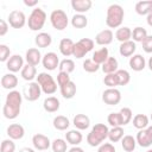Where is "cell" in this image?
<instances>
[{"instance_id": "1", "label": "cell", "mask_w": 152, "mask_h": 152, "mask_svg": "<svg viewBox=\"0 0 152 152\" xmlns=\"http://www.w3.org/2000/svg\"><path fill=\"white\" fill-rule=\"evenodd\" d=\"M124 17H125L124 8L119 4H112L107 8L106 25L110 28H118V27L121 26Z\"/></svg>"}, {"instance_id": "2", "label": "cell", "mask_w": 152, "mask_h": 152, "mask_svg": "<svg viewBox=\"0 0 152 152\" xmlns=\"http://www.w3.org/2000/svg\"><path fill=\"white\" fill-rule=\"evenodd\" d=\"M108 133H109V129H108V127L104 124H96L91 128V131L88 133V135H87V142L90 146H93V147L100 146L101 142L106 138H108Z\"/></svg>"}, {"instance_id": "3", "label": "cell", "mask_w": 152, "mask_h": 152, "mask_svg": "<svg viewBox=\"0 0 152 152\" xmlns=\"http://www.w3.org/2000/svg\"><path fill=\"white\" fill-rule=\"evenodd\" d=\"M45 21H46V13L39 8V7H36L32 10L31 14L28 15V19H27V25H28V28L32 30V31H39L44 27L45 25Z\"/></svg>"}, {"instance_id": "4", "label": "cell", "mask_w": 152, "mask_h": 152, "mask_svg": "<svg viewBox=\"0 0 152 152\" xmlns=\"http://www.w3.org/2000/svg\"><path fill=\"white\" fill-rule=\"evenodd\" d=\"M37 83L40 86L42 91L46 95H52L57 90V83L48 72H39L37 76Z\"/></svg>"}, {"instance_id": "5", "label": "cell", "mask_w": 152, "mask_h": 152, "mask_svg": "<svg viewBox=\"0 0 152 152\" xmlns=\"http://www.w3.org/2000/svg\"><path fill=\"white\" fill-rule=\"evenodd\" d=\"M50 23L53 28L58 31H63L66 28L69 24V19L66 13L63 10H53L50 14Z\"/></svg>"}, {"instance_id": "6", "label": "cell", "mask_w": 152, "mask_h": 152, "mask_svg": "<svg viewBox=\"0 0 152 152\" xmlns=\"http://www.w3.org/2000/svg\"><path fill=\"white\" fill-rule=\"evenodd\" d=\"M94 44H95V42L93 39H90V38H82V39H80L78 42L75 43L72 56L78 58V59L83 58L89 51L93 50Z\"/></svg>"}, {"instance_id": "7", "label": "cell", "mask_w": 152, "mask_h": 152, "mask_svg": "<svg viewBox=\"0 0 152 152\" xmlns=\"http://www.w3.org/2000/svg\"><path fill=\"white\" fill-rule=\"evenodd\" d=\"M102 101L109 106H116L121 101V93L116 88H107L102 93Z\"/></svg>"}, {"instance_id": "8", "label": "cell", "mask_w": 152, "mask_h": 152, "mask_svg": "<svg viewBox=\"0 0 152 152\" xmlns=\"http://www.w3.org/2000/svg\"><path fill=\"white\" fill-rule=\"evenodd\" d=\"M42 88L37 82H30L24 89V97L27 101H37L40 97Z\"/></svg>"}, {"instance_id": "9", "label": "cell", "mask_w": 152, "mask_h": 152, "mask_svg": "<svg viewBox=\"0 0 152 152\" xmlns=\"http://www.w3.org/2000/svg\"><path fill=\"white\" fill-rule=\"evenodd\" d=\"M8 24L13 28H21L26 24V17L24 12L14 10L8 14Z\"/></svg>"}, {"instance_id": "10", "label": "cell", "mask_w": 152, "mask_h": 152, "mask_svg": "<svg viewBox=\"0 0 152 152\" xmlns=\"http://www.w3.org/2000/svg\"><path fill=\"white\" fill-rule=\"evenodd\" d=\"M59 59H58V56L55 53V52H46L44 56H43V59H42V64L43 66L49 70V71H52L55 70L56 68L59 66Z\"/></svg>"}, {"instance_id": "11", "label": "cell", "mask_w": 152, "mask_h": 152, "mask_svg": "<svg viewBox=\"0 0 152 152\" xmlns=\"http://www.w3.org/2000/svg\"><path fill=\"white\" fill-rule=\"evenodd\" d=\"M32 145L38 151H46L51 146V141L46 135L42 133H37L32 137Z\"/></svg>"}, {"instance_id": "12", "label": "cell", "mask_w": 152, "mask_h": 152, "mask_svg": "<svg viewBox=\"0 0 152 152\" xmlns=\"http://www.w3.org/2000/svg\"><path fill=\"white\" fill-rule=\"evenodd\" d=\"M6 68L11 72H18L19 70L21 71L24 68V58L20 55H12L10 59L6 62Z\"/></svg>"}, {"instance_id": "13", "label": "cell", "mask_w": 152, "mask_h": 152, "mask_svg": "<svg viewBox=\"0 0 152 152\" xmlns=\"http://www.w3.org/2000/svg\"><path fill=\"white\" fill-rule=\"evenodd\" d=\"M25 59H26L27 64L33 65V66H37V65L42 62L43 57H42L40 51H39L37 48H31V49H28V50L26 51V53H25Z\"/></svg>"}, {"instance_id": "14", "label": "cell", "mask_w": 152, "mask_h": 152, "mask_svg": "<svg viewBox=\"0 0 152 152\" xmlns=\"http://www.w3.org/2000/svg\"><path fill=\"white\" fill-rule=\"evenodd\" d=\"M113 37H114V34H113L112 30L106 28V30L100 31V32L95 36V43H96L97 45L106 46V45H108V44H110V43L113 42Z\"/></svg>"}, {"instance_id": "15", "label": "cell", "mask_w": 152, "mask_h": 152, "mask_svg": "<svg viewBox=\"0 0 152 152\" xmlns=\"http://www.w3.org/2000/svg\"><path fill=\"white\" fill-rule=\"evenodd\" d=\"M7 135L12 140H20L25 135V129L20 124H12L7 127Z\"/></svg>"}, {"instance_id": "16", "label": "cell", "mask_w": 152, "mask_h": 152, "mask_svg": "<svg viewBox=\"0 0 152 152\" xmlns=\"http://www.w3.org/2000/svg\"><path fill=\"white\" fill-rule=\"evenodd\" d=\"M129 68L133 70V71H141L145 69L146 66V61L144 58V56L139 55V53H135L133 55L132 57H129Z\"/></svg>"}, {"instance_id": "17", "label": "cell", "mask_w": 152, "mask_h": 152, "mask_svg": "<svg viewBox=\"0 0 152 152\" xmlns=\"http://www.w3.org/2000/svg\"><path fill=\"white\" fill-rule=\"evenodd\" d=\"M93 6L91 0H71V7L78 14H83L88 12Z\"/></svg>"}, {"instance_id": "18", "label": "cell", "mask_w": 152, "mask_h": 152, "mask_svg": "<svg viewBox=\"0 0 152 152\" xmlns=\"http://www.w3.org/2000/svg\"><path fill=\"white\" fill-rule=\"evenodd\" d=\"M1 86L4 89H8L10 91L14 90V88L18 86V77L13 72L5 74L1 77Z\"/></svg>"}, {"instance_id": "19", "label": "cell", "mask_w": 152, "mask_h": 152, "mask_svg": "<svg viewBox=\"0 0 152 152\" xmlns=\"http://www.w3.org/2000/svg\"><path fill=\"white\" fill-rule=\"evenodd\" d=\"M21 102H23V95L20 91L18 90H11L7 96H6V101L5 103L8 106H13V107H21Z\"/></svg>"}, {"instance_id": "20", "label": "cell", "mask_w": 152, "mask_h": 152, "mask_svg": "<svg viewBox=\"0 0 152 152\" xmlns=\"http://www.w3.org/2000/svg\"><path fill=\"white\" fill-rule=\"evenodd\" d=\"M135 50H137V45H135V42H133V40L121 43L119 46V53L122 57H132L134 55Z\"/></svg>"}, {"instance_id": "21", "label": "cell", "mask_w": 152, "mask_h": 152, "mask_svg": "<svg viewBox=\"0 0 152 152\" xmlns=\"http://www.w3.org/2000/svg\"><path fill=\"white\" fill-rule=\"evenodd\" d=\"M72 124L76 127V129L83 131L90 126V119L86 114H76L72 119Z\"/></svg>"}, {"instance_id": "22", "label": "cell", "mask_w": 152, "mask_h": 152, "mask_svg": "<svg viewBox=\"0 0 152 152\" xmlns=\"http://www.w3.org/2000/svg\"><path fill=\"white\" fill-rule=\"evenodd\" d=\"M135 140H137V144L141 147H150L152 145V137L150 135L147 129H140L137 133Z\"/></svg>"}, {"instance_id": "23", "label": "cell", "mask_w": 152, "mask_h": 152, "mask_svg": "<svg viewBox=\"0 0 152 152\" xmlns=\"http://www.w3.org/2000/svg\"><path fill=\"white\" fill-rule=\"evenodd\" d=\"M74 46H75V43L70 38H63L59 42V52L63 56L69 57L74 53Z\"/></svg>"}, {"instance_id": "24", "label": "cell", "mask_w": 152, "mask_h": 152, "mask_svg": "<svg viewBox=\"0 0 152 152\" xmlns=\"http://www.w3.org/2000/svg\"><path fill=\"white\" fill-rule=\"evenodd\" d=\"M83 139V135L82 133L78 131V129H70L65 133V140L68 144L72 145V146H78L81 144Z\"/></svg>"}, {"instance_id": "25", "label": "cell", "mask_w": 152, "mask_h": 152, "mask_svg": "<svg viewBox=\"0 0 152 152\" xmlns=\"http://www.w3.org/2000/svg\"><path fill=\"white\" fill-rule=\"evenodd\" d=\"M59 107H61V102H59V100H58L57 97H55V96H49V97H46V99L44 100V102H43V108H44L46 112H49V113H55V112H57V110L59 109Z\"/></svg>"}, {"instance_id": "26", "label": "cell", "mask_w": 152, "mask_h": 152, "mask_svg": "<svg viewBox=\"0 0 152 152\" xmlns=\"http://www.w3.org/2000/svg\"><path fill=\"white\" fill-rule=\"evenodd\" d=\"M118 66H119V63H118V59L115 58V57H108V59L101 65V69H102V71L107 75V74H113V72H116L119 69H118Z\"/></svg>"}, {"instance_id": "27", "label": "cell", "mask_w": 152, "mask_h": 152, "mask_svg": "<svg viewBox=\"0 0 152 152\" xmlns=\"http://www.w3.org/2000/svg\"><path fill=\"white\" fill-rule=\"evenodd\" d=\"M135 12L139 15H148L152 13V0L138 1L135 4Z\"/></svg>"}, {"instance_id": "28", "label": "cell", "mask_w": 152, "mask_h": 152, "mask_svg": "<svg viewBox=\"0 0 152 152\" xmlns=\"http://www.w3.org/2000/svg\"><path fill=\"white\" fill-rule=\"evenodd\" d=\"M34 43H36V45H37L38 48H42V49L48 48V46H50L51 43H52L51 34H49V33H46V32H40V33H38V34L36 36Z\"/></svg>"}, {"instance_id": "29", "label": "cell", "mask_w": 152, "mask_h": 152, "mask_svg": "<svg viewBox=\"0 0 152 152\" xmlns=\"http://www.w3.org/2000/svg\"><path fill=\"white\" fill-rule=\"evenodd\" d=\"M59 89H61L62 96H63L64 99H66V100L72 99V97L76 95V90H77V89H76V84H75L72 81H70V82H68L66 84L59 87Z\"/></svg>"}, {"instance_id": "30", "label": "cell", "mask_w": 152, "mask_h": 152, "mask_svg": "<svg viewBox=\"0 0 152 152\" xmlns=\"http://www.w3.org/2000/svg\"><path fill=\"white\" fill-rule=\"evenodd\" d=\"M109 57V51L107 48H101L99 50H96L94 53H93V61L95 63H97L99 65H102Z\"/></svg>"}, {"instance_id": "31", "label": "cell", "mask_w": 152, "mask_h": 152, "mask_svg": "<svg viewBox=\"0 0 152 152\" xmlns=\"http://www.w3.org/2000/svg\"><path fill=\"white\" fill-rule=\"evenodd\" d=\"M115 38L120 43H125V42L131 40V38H132V31H131V28L127 27V26L119 27L116 30V32H115Z\"/></svg>"}, {"instance_id": "32", "label": "cell", "mask_w": 152, "mask_h": 152, "mask_svg": "<svg viewBox=\"0 0 152 152\" xmlns=\"http://www.w3.org/2000/svg\"><path fill=\"white\" fill-rule=\"evenodd\" d=\"M135 145H137V140L133 135H129V134L124 135V138L121 139V146L126 152H133L135 150Z\"/></svg>"}, {"instance_id": "33", "label": "cell", "mask_w": 152, "mask_h": 152, "mask_svg": "<svg viewBox=\"0 0 152 152\" xmlns=\"http://www.w3.org/2000/svg\"><path fill=\"white\" fill-rule=\"evenodd\" d=\"M21 74V77L25 80V81H28V82H32V80L34 77H37V69L36 66L33 65H30V64H26L24 65L23 70L20 71Z\"/></svg>"}, {"instance_id": "34", "label": "cell", "mask_w": 152, "mask_h": 152, "mask_svg": "<svg viewBox=\"0 0 152 152\" xmlns=\"http://www.w3.org/2000/svg\"><path fill=\"white\" fill-rule=\"evenodd\" d=\"M133 126L137 129H146L148 127V116L145 114H137L133 118Z\"/></svg>"}, {"instance_id": "35", "label": "cell", "mask_w": 152, "mask_h": 152, "mask_svg": "<svg viewBox=\"0 0 152 152\" xmlns=\"http://www.w3.org/2000/svg\"><path fill=\"white\" fill-rule=\"evenodd\" d=\"M52 124H53V127H55L56 129H58V131H65V129H68L69 126H70L69 119H68L66 116H64V115H57V116L53 119Z\"/></svg>"}, {"instance_id": "36", "label": "cell", "mask_w": 152, "mask_h": 152, "mask_svg": "<svg viewBox=\"0 0 152 152\" xmlns=\"http://www.w3.org/2000/svg\"><path fill=\"white\" fill-rule=\"evenodd\" d=\"M2 114L6 119L8 120H13L15 118H18V115L20 114V108L18 107H13V106H8V104H4L2 108Z\"/></svg>"}, {"instance_id": "37", "label": "cell", "mask_w": 152, "mask_h": 152, "mask_svg": "<svg viewBox=\"0 0 152 152\" xmlns=\"http://www.w3.org/2000/svg\"><path fill=\"white\" fill-rule=\"evenodd\" d=\"M71 25L75 28H83L88 25V18L84 14H78L76 13L71 18Z\"/></svg>"}, {"instance_id": "38", "label": "cell", "mask_w": 152, "mask_h": 152, "mask_svg": "<svg viewBox=\"0 0 152 152\" xmlns=\"http://www.w3.org/2000/svg\"><path fill=\"white\" fill-rule=\"evenodd\" d=\"M124 138V128L122 127H112L108 133V139L112 142H118Z\"/></svg>"}, {"instance_id": "39", "label": "cell", "mask_w": 152, "mask_h": 152, "mask_svg": "<svg viewBox=\"0 0 152 152\" xmlns=\"http://www.w3.org/2000/svg\"><path fill=\"white\" fill-rule=\"evenodd\" d=\"M147 36H148V34H147L146 28H144V27H141V26H137V27L133 28V31H132V39H133V42H140V43H142L144 39H145Z\"/></svg>"}, {"instance_id": "40", "label": "cell", "mask_w": 152, "mask_h": 152, "mask_svg": "<svg viewBox=\"0 0 152 152\" xmlns=\"http://www.w3.org/2000/svg\"><path fill=\"white\" fill-rule=\"evenodd\" d=\"M66 140L64 139H55L52 142H51V148L53 152H66L68 150V145H66Z\"/></svg>"}, {"instance_id": "41", "label": "cell", "mask_w": 152, "mask_h": 152, "mask_svg": "<svg viewBox=\"0 0 152 152\" xmlns=\"http://www.w3.org/2000/svg\"><path fill=\"white\" fill-rule=\"evenodd\" d=\"M58 69H59V71L70 74V72H72V71L75 70V63H74L72 59H70V58H65V59L61 61Z\"/></svg>"}, {"instance_id": "42", "label": "cell", "mask_w": 152, "mask_h": 152, "mask_svg": "<svg viewBox=\"0 0 152 152\" xmlns=\"http://www.w3.org/2000/svg\"><path fill=\"white\" fill-rule=\"evenodd\" d=\"M116 76H118V81H119V86H126L131 81V75L127 70L125 69H119L116 72Z\"/></svg>"}, {"instance_id": "43", "label": "cell", "mask_w": 152, "mask_h": 152, "mask_svg": "<svg viewBox=\"0 0 152 152\" xmlns=\"http://www.w3.org/2000/svg\"><path fill=\"white\" fill-rule=\"evenodd\" d=\"M107 121L108 124L112 126V127H122V119H121V115L120 113H110L107 118Z\"/></svg>"}, {"instance_id": "44", "label": "cell", "mask_w": 152, "mask_h": 152, "mask_svg": "<svg viewBox=\"0 0 152 152\" xmlns=\"http://www.w3.org/2000/svg\"><path fill=\"white\" fill-rule=\"evenodd\" d=\"M103 83L104 86H107L108 88H115L116 86H119V81H118V76L115 72L113 74H107L103 78Z\"/></svg>"}, {"instance_id": "45", "label": "cell", "mask_w": 152, "mask_h": 152, "mask_svg": "<svg viewBox=\"0 0 152 152\" xmlns=\"http://www.w3.org/2000/svg\"><path fill=\"white\" fill-rule=\"evenodd\" d=\"M83 70L84 71H87V72H96L100 68H101V65H99L97 63H95L93 59H86L84 62H83Z\"/></svg>"}, {"instance_id": "46", "label": "cell", "mask_w": 152, "mask_h": 152, "mask_svg": "<svg viewBox=\"0 0 152 152\" xmlns=\"http://www.w3.org/2000/svg\"><path fill=\"white\" fill-rule=\"evenodd\" d=\"M120 115H121V119H122V125H127L129 124V121L132 120V116H133V113H132V109L128 108V107H124L120 109Z\"/></svg>"}, {"instance_id": "47", "label": "cell", "mask_w": 152, "mask_h": 152, "mask_svg": "<svg viewBox=\"0 0 152 152\" xmlns=\"http://www.w3.org/2000/svg\"><path fill=\"white\" fill-rule=\"evenodd\" d=\"M15 151V144L12 139H5L1 142L0 152H14Z\"/></svg>"}, {"instance_id": "48", "label": "cell", "mask_w": 152, "mask_h": 152, "mask_svg": "<svg viewBox=\"0 0 152 152\" xmlns=\"http://www.w3.org/2000/svg\"><path fill=\"white\" fill-rule=\"evenodd\" d=\"M10 55H11L10 48L5 44H0V61L1 62H7L11 57Z\"/></svg>"}, {"instance_id": "49", "label": "cell", "mask_w": 152, "mask_h": 152, "mask_svg": "<svg viewBox=\"0 0 152 152\" xmlns=\"http://www.w3.org/2000/svg\"><path fill=\"white\" fill-rule=\"evenodd\" d=\"M70 81H71V80H70L69 74L63 72V71H59V72H58V75H57V83H58V86H59V87H62V86L66 84V83H68V82H70Z\"/></svg>"}, {"instance_id": "50", "label": "cell", "mask_w": 152, "mask_h": 152, "mask_svg": "<svg viewBox=\"0 0 152 152\" xmlns=\"http://www.w3.org/2000/svg\"><path fill=\"white\" fill-rule=\"evenodd\" d=\"M142 45V50L147 53H152V36H147L144 42L141 43Z\"/></svg>"}, {"instance_id": "51", "label": "cell", "mask_w": 152, "mask_h": 152, "mask_svg": "<svg viewBox=\"0 0 152 152\" xmlns=\"http://www.w3.org/2000/svg\"><path fill=\"white\" fill-rule=\"evenodd\" d=\"M97 152H116V151H115V147H114L113 144H110V142H104V144L100 145Z\"/></svg>"}, {"instance_id": "52", "label": "cell", "mask_w": 152, "mask_h": 152, "mask_svg": "<svg viewBox=\"0 0 152 152\" xmlns=\"http://www.w3.org/2000/svg\"><path fill=\"white\" fill-rule=\"evenodd\" d=\"M7 31H8V24L4 19H1L0 20V36L1 37L5 36L7 33Z\"/></svg>"}, {"instance_id": "53", "label": "cell", "mask_w": 152, "mask_h": 152, "mask_svg": "<svg viewBox=\"0 0 152 152\" xmlns=\"http://www.w3.org/2000/svg\"><path fill=\"white\" fill-rule=\"evenodd\" d=\"M24 4H25L26 6H28V7H33V6H36V5L38 4V1H37V0H33V1H28V0H24Z\"/></svg>"}, {"instance_id": "54", "label": "cell", "mask_w": 152, "mask_h": 152, "mask_svg": "<svg viewBox=\"0 0 152 152\" xmlns=\"http://www.w3.org/2000/svg\"><path fill=\"white\" fill-rule=\"evenodd\" d=\"M68 152H84V151H83V148L80 147V146H72Z\"/></svg>"}, {"instance_id": "55", "label": "cell", "mask_w": 152, "mask_h": 152, "mask_svg": "<svg viewBox=\"0 0 152 152\" xmlns=\"http://www.w3.org/2000/svg\"><path fill=\"white\" fill-rule=\"evenodd\" d=\"M146 21H147L148 26H151V27H152V13H150V14L147 15V19H146Z\"/></svg>"}, {"instance_id": "56", "label": "cell", "mask_w": 152, "mask_h": 152, "mask_svg": "<svg viewBox=\"0 0 152 152\" xmlns=\"http://www.w3.org/2000/svg\"><path fill=\"white\" fill-rule=\"evenodd\" d=\"M19 152H34V150H33V148H30V147H24V148H21Z\"/></svg>"}, {"instance_id": "57", "label": "cell", "mask_w": 152, "mask_h": 152, "mask_svg": "<svg viewBox=\"0 0 152 152\" xmlns=\"http://www.w3.org/2000/svg\"><path fill=\"white\" fill-rule=\"evenodd\" d=\"M147 65H148V69L152 71V56L150 57V59H148V62H147Z\"/></svg>"}, {"instance_id": "58", "label": "cell", "mask_w": 152, "mask_h": 152, "mask_svg": "<svg viewBox=\"0 0 152 152\" xmlns=\"http://www.w3.org/2000/svg\"><path fill=\"white\" fill-rule=\"evenodd\" d=\"M146 129H147V131H148V133H150V135H151V137H152V126H148V127H147V128H146Z\"/></svg>"}, {"instance_id": "59", "label": "cell", "mask_w": 152, "mask_h": 152, "mask_svg": "<svg viewBox=\"0 0 152 152\" xmlns=\"http://www.w3.org/2000/svg\"><path fill=\"white\" fill-rule=\"evenodd\" d=\"M146 152H152V150H151V148H150V150H147V151H146Z\"/></svg>"}, {"instance_id": "60", "label": "cell", "mask_w": 152, "mask_h": 152, "mask_svg": "<svg viewBox=\"0 0 152 152\" xmlns=\"http://www.w3.org/2000/svg\"><path fill=\"white\" fill-rule=\"evenodd\" d=\"M150 118H151V120H152V113H151V116H150Z\"/></svg>"}]
</instances>
